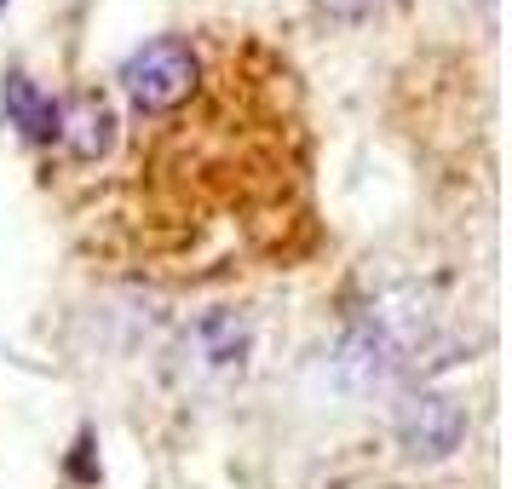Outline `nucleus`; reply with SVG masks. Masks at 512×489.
Here are the masks:
<instances>
[{
    "label": "nucleus",
    "instance_id": "f257e3e1",
    "mask_svg": "<svg viewBox=\"0 0 512 489\" xmlns=\"http://www.w3.org/2000/svg\"><path fill=\"white\" fill-rule=\"evenodd\" d=\"M196 75H202V64H196L185 35H156L121 64V87L144 116H167L196 93Z\"/></svg>",
    "mask_w": 512,
    "mask_h": 489
},
{
    "label": "nucleus",
    "instance_id": "f03ea898",
    "mask_svg": "<svg viewBox=\"0 0 512 489\" xmlns=\"http://www.w3.org/2000/svg\"><path fill=\"white\" fill-rule=\"evenodd\" d=\"M242 357H248V323L231 317V311H213L202 323H190L173 346V369L190 386H208V380H231L242 374Z\"/></svg>",
    "mask_w": 512,
    "mask_h": 489
},
{
    "label": "nucleus",
    "instance_id": "7ed1b4c3",
    "mask_svg": "<svg viewBox=\"0 0 512 489\" xmlns=\"http://www.w3.org/2000/svg\"><path fill=\"white\" fill-rule=\"evenodd\" d=\"M397 438H403V449L415 461H438V455H449L466 438V409L443 392H415L403 403V415H397Z\"/></svg>",
    "mask_w": 512,
    "mask_h": 489
},
{
    "label": "nucleus",
    "instance_id": "20e7f679",
    "mask_svg": "<svg viewBox=\"0 0 512 489\" xmlns=\"http://www.w3.org/2000/svg\"><path fill=\"white\" fill-rule=\"evenodd\" d=\"M58 139L70 144L75 162L110 156V144H116V116H110V104L98 93H75L70 104H58Z\"/></svg>",
    "mask_w": 512,
    "mask_h": 489
},
{
    "label": "nucleus",
    "instance_id": "39448f33",
    "mask_svg": "<svg viewBox=\"0 0 512 489\" xmlns=\"http://www.w3.org/2000/svg\"><path fill=\"white\" fill-rule=\"evenodd\" d=\"M0 104H6V121H12L24 139H35V144L58 139V98L41 93L29 75H6V93H0Z\"/></svg>",
    "mask_w": 512,
    "mask_h": 489
},
{
    "label": "nucleus",
    "instance_id": "423d86ee",
    "mask_svg": "<svg viewBox=\"0 0 512 489\" xmlns=\"http://www.w3.org/2000/svg\"><path fill=\"white\" fill-rule=\"evenodd\" d=\"M317 6H328V12H340V18H363L374 0H317Z\"/></svg>",
    "mask_w": 512,
    "mask_h": 489
},
{
    "label": "nucleus",
    "instance_id": "0eeeda50",
    "mask_svg": "<svg viewBox=\"0 0 512 489\" xmlns=\"http://www.w3.org/2000/svg\"><path fill=\"white\" fill-rule=\"evenodd\" d=\"M0 6H6V0H0Z\"/></svg>",
    "mask_w": 512,
    "mask_h": 489
}]
</instances>
